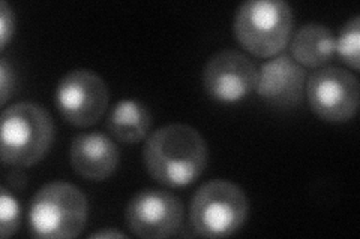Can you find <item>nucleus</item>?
Instances as JSON below:
<instances>
[{
	"label": "nucleus",
	"instance_id": "nucleus-1",
	"mask_svg": "<svg viewBox=\"0 0 360 239\" xmlns=\"http://www.w3.org/2000/svg\"><path fill=\"white\" fill-rule=\"evenodd\" d=\"M207 162L206 139L189 124H165L146 138L143 163L162 186L176 189L193 184L206 170Z\"/></svg>",
	"mask_w": 360,
	"mask_h": 239
},
{
	"label": "nucleus",
	"instance_id": "nucleus-2",
	"mask_svg": "<svg viewBox=\"0 0 360 239\" xmlns=\"http://www.w3.org/2000/svg\"><path fill=\"white\" fill-rule=\"evenodd\" d=\"M56 128L50 112L35 102H18L4 109L0 153L9 166L29 168L41 162L54 142Z\"/></svg>",
	"mask_w": 360,
	"mask_h": 239
},
{
	"label": "nucleus",
	"instance_id": "nucleus-3",
	"mask_svg": "<svg viewBox=\"0 0 360 239\" xmlns=\"http://www.w3.org/2000/svg\"><path fill=\"white\" fill-rule=\"evenodd\" d=\"M295 14L284 0H246L234 14L233 33L242 48L269 59L283 53L291 39Z\"/></svg>",
	"mask_w": 360,
	"mask_h": 239
},
{
	"label": "nucleus",
	"instance_id": "nucleus-4",
	"mask_svg": "<svg viewBox=\"0 0 360 239\" xmlns=\"http://www.w3.org/2000/svg\"><path fill=\"white\" fill-rule=\"evenodd\" d=\"M89 203L84 193L65 181L42 186L30 200L29 232L38 239L77 238L84 229Z\"/></svg>",
	"mask_w": 360,
	"mask_h": 239
},
{
	"label": "nucleus",
	"instance_id": "nucleus-5",
	"mask_svg": "<svg viewBox=\"0 0 360 239\" xmlns=\"http://www.w3.org/2000/svg\"><path fill=\"white\" fill-rule=\"evenodd\" d=\"M250 215L245 191L229 179H212L197 189L189 205V221L198 236L227 238L239 232Z\"/></svg>",
	"mask_w": 360,
	"mask_h": 239
},
{
	"label": "nucleus",
	"instance_id": "nucleus-6",
	"mask_svg": "<svg viewBox=\"0 0 360 239\" xmlns=\"http://www.w3.org/2000/svg\"><path fill=\"white\" fill-rule=\"evenodd\" d=\"M110 90L105 81L90 69L65 74L54 92V105L66 123L75 128L96 124L108 109Z\"/></svg>",
	"mask_w": 360,
	"mask_h": 239
},
{
	"label": "nucleus",
	"instance_id": "nucleus-7",
	"mask_svg": "<svg viewBox=\"0 0 360 239\" xmlns=\"http://www.w3.org/2000/svg\"><path fill=\"white\" fill-rule=\"evenodd\" d=\"M305 96L311 111L321 120L350 121L359 109V78L341 67H320L307 79Z\"/></svg>",
	"mask_w": 360,
	"mask_h": 239
},
{
	"label": "nucleus",
	"instance_id": "nucleus-8",
	"mask_svg": "<svg viewBox=\"0 0 360 239\" xmlns=\"http://www.w3.org/2000/svg\"><path fill=\"white\" fill-rule=\"evenodd\" d=\"M184 221V203L164 189H144L131 198L125 210L128 229L139 238L174 236Z\"/></svg>",
	"mask_w": 360,
	"mask_h": 239
},
{
	"label": "nucleus",
	"instance_id": "nucleus-9",
	"mask_svg": "<svg viewBox=\"0 0 360 239\" xmlns=\"http://www.w3.org/2000/svg\"><path fill=\"white\" fill-rule=\"evenodd\" d=\"M258 67L238 50H221L213 54L202 69V87L207 96L219 104H238L255 92Z\"/></svg>",
	"mask_w": 360,
	"mask_h": 239
},
{
	"label": "nucleus",
	"instance_id": "nucleus-10",
	"mask_svg": "<svg viewBox=\"0 0 360 239\" xmlns=\"http://www.w3.org/2000/svg\"><path fill=\"white\" fill-rule=\"evenodd\" d=\"M307 87V71L290 54L281 53L258 67L255 92L266 104L295 108L302 104Z\"/></svg>",
	"mask_w": 360,
	"mask_h": 239
},
{
	"label": "nucleus",
	"instance_id": "nucleus-11",
	"mask_svg": "<svg viewBox=\"0 0 360 239\" xmlns=\"http://www.w3.org/2000/svg\"><path fill=\"white\" fill-rule=\"evenodd\" d=\"M120 154L116 142L103 132L75 135L70 146V163L89 181H104L116 172Z\"/></svg>",
	"mask_w": 360,
	"mask_h": 239
},
{
	"label": "nucleus",
	"instance_id": "nucleus-12",
	"mask_svg": "<svg viewBox=\"0 0 360 239\" xmlns=\"http://www.w3.org/2000/svg\"><path fill=\"white\" fill-rule=\"evenodd\" d=\"M290 55L303 67H324L336 55L333 32L321 22H307L291 36Z\"/></svg>",
	"mask_w": 360,
	"mask_h": 239
},
{
	"label": "nucleus",
	"instance_id": "nucleus-13",
	"mask_svg": "<svg viewBox=\"0 0 360 239\" xmlns=\"http://www.w3.org/2000/svg\"><path fill=\"white\" fill-rule=\"evenodd\" d=\"M105 128L112 138L122 144H139L149 136L150 109L140 100H119L108 114Z\"/></svg>",
	"mask_w": 360,
	"mask_h": 239
},
{
	"label": "nucleus",
	"instance_id": "nucleus-14",
	"mask_svg": "<svg viewBox=\"0 0 360 239\" xmlns=\"http://www.w3.org/2000/svg\"><path fill=\"white\" fill-rule=\"evenodd\" d=\"M360 17L354 15L342 26L340 36L336 38V54L344 64L359 71L360 67Z\"/></svg>",
	"mask_w": 360,
	"mask_h": 239
},
{
	"label": "nucleus",
	"instance_id": "nucleus-15",
	"mask_svg": "<svg viewBox=\"0 0 360 239\" xmlns=\"http://www.w3.org/2000/svg\"><path fill=\"white\" fill-rule=\"evenodd\" d=\"M0 235L4 239L13 236L18 232L21 224V207L17 198L5 186L0 189Z\"/></svg>",
	"mask_w": 360,
	"mask_h": 239
},
{
	"label": "nucleus",
	"instance_id": "nucleus-16",
	"mask_svg": "<svg viewBox=\"0 0 360 239\" xmlns=\"http://www.w3.org/2000/svg\"><path fill=\"white\" fill-rule=\"evenodd\" d=\"M15 33V14L14 9L2 0L0 2V50H5L8 42L14 38Z\"/></svg>",
	"mask_w": 360,
	"mask_h": 239
},
{
	"label": "nucleus",
	"instance_id": "nucleus-17",
	"mask_svg": "<svg viewBox=\"0 0 360 239\" xmlns=\"http://www.w3.org/2000/svg\"><path fill=\"white\" fill-rule=\"evenodd\" d=\"M15 83L17 79L13 64L8 62L6 57H2V60H0V92H2V95H0L2 96L0 97V102H2V105H5L11 95H13Z\"/></svg>",
	"mask_w": 360,
	"mask_h": 239
},
{
	"label": "nucleus",
	"instance_id": "nucleus-18",
	"mask_svg": "<svg viewBox=\"0 0 360 239\" xmlns=\"http://www.w3.org/2000/svg\"><path fill=\"white\" fill-rule=\"evenodd\" d=\"M89 238H127V235L117 231H101L89 235Z\"/></svg>",
	"mask_w": 360,
	"mask_h": 239
}]
</instances>
